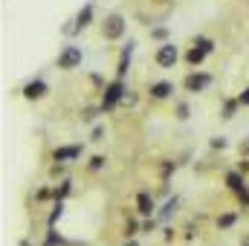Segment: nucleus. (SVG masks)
<instances>
[{
    "instance_id": "f257e3e1",
    "label": "nucleus",
    "mask_w": 249,
    "mask_h": 246,
    "mask_svg": "<svg viewBox=\"0 0 249 246\" xmlns=\"http://www.w3.org/2000/svg\"><path fill=\"white\" fill-rule=\"evenodd\" d=\"M124 96H127V90H124L122 78H116V81H110L107 87H105V96H102V110H113L119 102H124Z\"/></svg>"
},
{
    "instance_id": "f03ea898",
    "label": "nucleus",
    "mask_w": 249,
    "mask_h": 246,
    "mask_svg": "<svg viewBox=\"0 0 249 246\" xmlns=\"http://www.w3.org/2000/svg\"><path fill=\"white\" fill-rule=\"evenodd\" d=\"M102 35H105L107 41H119L124 35V18L122 15H107L105 23H102Z\"/></svg>"
},
{
    "instance_id": "7ed1b4c3",
    "label": "nucleus",
    "mask_w": 249,
    "mask_h": 246,
    "mask_svg": "<svg viewBox=\"0 0 249 246\" xmlns=\"http://www.w3.org/2000/svg\"><path fill=\"white\" fill-rule=\"evenodd\" d=\"M81 50L78 47H64L61 55H58V70H75V67H81Z\"/></svg>"
},
{
    "instance_id": "20e7f679",
    "label": "nucleus",
    "mask_w": 249,
    "mask_h": 246,
    "mask_svg": "<svg viewBox=\"0 0 249 246\" xmlns=\"http://www.w3.org/2000/svg\"><path fill=\"white\" fill-rule=\"evenodd\" d=\"M154 58H157L160 67H174L177 58H180V53H177V47H174V44H162V47L157 50V55H154Z\"/></svg>"
},
{
    "instance_id": "39448f33",
    "label": "nucleus",
    "mask_w": 249,
    "mask_h": 246,
    "mask_svg": "<svg viewBox=\"0 0 249 246\" xmlns=\"http://www.w3.org/2000/svg\"><path fill=\"white\" fill-rule=\"evenodd\" d=\"M186 90L188 93H200L203 87H209L212 84V75H206V72H191V75H186Z\"/></svg>"
},
{
    "instance_id": "423d86ee",
    "label": "nucleus",
    "mask_w": 249,
    "mask_h": 246,
    "mask_svg": "<svg viewBox=\"0 0 249 246\" xmlns=\"http://www.w3.org/2000/svg\"><path fill=\"white\" fill-rule=\"evenodd\" d=\"M81 157V145H67V148H55L53 159L55 162H70V159H78Z\"/></svg>"
},
{
    "instance_id": "0eeeda50",
    "label": "nucleus",
    "mask_w": 249,
    "mask_h": 246,
    "mask_svg": "<svg viewBox=\"0 0 249 246\" xmlns=\"http://www.w3.org/2000/svg\"><path fill=\"white\" fill-rule=\"evenodd\" d=\"M171 93H174V84H171V81H154V84H151V99H157V102L168 99Z\"/></svg>"
},
{
    "instance_id": "6e6552de",
    "label": "nucleus",
    "mask_w": 249,
    "mask_h": 246,
    "mask_svg": "<svg viewBox=\"0 0 249 246\" xmlns=\"http://www.w3.org/2000/svg\"><path fill=\"white\" fill-rule=\"evenodd\" d=\"M136 211L139 214H154V197L148 194V191H139V197H136Z\"/></svg>"
},
{
    "instance_id": "1a4fd4ad",
    "label": "nucleus",
    "mask_w": 249,
    "mask_h": 246,
    "mask_svg": "<svg viewBox=\"0 0 249 246\" xmlns=\"http://www.w3.org/2000/svg\"><path fill=\"white\" fill-rule=\"evenodd\" d=\"M226 185H229L232 191H238V197H241L244 191H249L247 183H244V174H241V171H229V174H226Z\"/></svg>"
},
{
    "instance_id": "9d476101",
    "label": "nucleus",
    "mask_w": 249,
    "mask_h": 246,
    "mask_svg": "<svg viewBox=\"0 0 249 246\" xmlns=\"http://www.w3.org/2000/svg\"><path fill=\"white\" fill-rule=\"evenodd\" d=\"M44 93H47V84H44L41 78H35V81H29V84L23 87V96H26V99H41Z\"/></svg>"
},
{
    "instance_id": "9b49d317",
    "label": "nucleus",
    "mask_w": 249,
    "mask_h": 246,
    "mask_svg": "<svg viewBox=\"0 0 249 246\" xmlns=\"http://www.w3.org/2000/svg\"><path fill=\"white\" fill-rule=\"evenodd\" d=\"M90 18H93V6H84V9L75 15V29H84V26L90 23Z\"/></svg>"
},
{
    "instance_id": "f8f14e48",
    "label": "nucleus",
    "mask_w": 249,
    "mask_h": 246,
    "mask_svg": "<svg viewBox=\"0 0 249 246\" xmlns=\"http://www.w3.org/2000/svg\"><path fill=\"white\" fill-rule=\"evenodd\" d=\"M177 206H180V200H177V197H171V200L162 206V211H160V220H168V217L177 211Z\"/></svg>"
},
{
    "instance_id": "ddd939ff",
    "label": "nucleus",
    "mask_w": 249,
    "mask_h": 246,
    "mask_svg": "<svg viewBox=\"0 0 249 246\" xmlns=\"http://www.w3.org/2000/svg\"><path fill=\"white\" fill-rule=\"evenodd\" d=\"M186 58H188V64H191V67H197V64H203V58H206V53H203L200 47H191Z\"/></svg>"
},
{
    "instance_id": "4468645a",
    "label": "nucleus",
    "mask_w": 249,
    "mask_h": 246,
    "mask_svg": "<svg viewBox=\"0 0 249 246\" xmlns=\"http://www.w3.org/2000/svg\"><path fill=\"white\" fill-rule=\"evenodd\" d=\"M99 113H105V110H102V107H84V110H81V119H84V122H93Z\"/></svg>"
},
{
    "instance_id": "2eb2a0df",
    "label": "nucleus",
    "mask_w": 249,
    "mask_h": 246,
    "mask_svg": "<svg viewBox=\"0 0 249 246\" xmlns=\"http://www.w3.org/2000/svg\"><path fill=\"white\" fill-rule=\"evenodd\" d=\"M217 226H220V229H229V226H235V214H232V211L220 214V217H217Z\"/></svg>"
},
{
    "instance_id": "dca6fc26",
    "label": "nucleus",
    "mask_w": 249,
    "mask_h": 246,
    "mask_svg": "<svg viewBox=\"0 0 249 246\" xmlns=\"http://www.w3.org/2000/svg\"><path fill=\"white\" fill-rule=\"evenodd\" d=\"M70 191H72V183H70V180H64V183H61V188H55V200L61 203V200L67 197V194H70Z\"/></svg>"
},
{
    "instance_id": "f3484780",
    "label": "nucleus",
    "mask_w": 249,
    "mask_h": 246,
    "mask_svg": "<svg viewBox=\"0 0 249 246\" xmlns=\"http://www.w3.org/2000/svg\"><path fill=\"white\" fill-rule=\"evenodd\" d=\"M61 214H64V206H61V203H55V209H53V214H50V229L58 223V217H61Z\"/></svg>"
},
{
    "instance_id": "a211bd4d",
    "label": "nucleus",
    "mask_w": 249,
    "mask_h": 246,
    "mask_svg": "<svg viewBox=\"0 0 249 246\" xmlns=\"http://www.w3.org/2000/svg\"><path fill=\"white\" fill-rule=\"evenodd\" d=\"M194 47H200V50H203V53H206V55H209V53H212V50H214V44H212V41H209V38H197V44H194Z\"/></svg>"
},
{
    "instance_id": "6ab92c4d",
    "label": "nucleus",
    "mask_w": 249,
    "mask_h": 246,
    "mask_svg": "<svg viewBox=\"0 0 249 246\" xmlns=\"http://www.w3.org/2000/svg\"><path fill=\"white\" fill-rule=\"evenodd\" d=\"M133 235H136V220H127V223H124V238L133 241Z\"/></svg>"
},
{
    "instance_id": "aec40b11",
    "label": "nucleus",
    "mask_w": 249,
    "mask_h": 246,
    "mask_svg": "<svg viewBox=\"0 0 249 246\" xmlns=\"http://www.w3.org/2000/svg\"><path fill=\"white\" fill-rule=\"evenodd\" d=\"M238 105H241V102H226V107H223V119H232V113H235Z\"/></svg>"
},
{
    "instance_id": "412c9836",
    "label": "nucleus",
    "mask_w": 249,
    "mask_h": 246,
    "mask_svg": "<svg viewBox=\"0 0 249 246\" xmlns=\"http://www.w3.org/2000/svg\"><path fill=\"white\" fill-rule=\"evenodd\" d=\"M99 168H105V157H93L90 159V171H99Z\"/></svg>"
},
{
    "instance_id": "4be33fe9",
    "label": "nucleus",
    "mask_w": 249,
    "mask_h": 246,
    "mask_svg": "<svg viewBox=\"0 0 249 246\" xmlns=\"http://www.w3.org/2000/svg\"><path fill=\"white\" fill-rule=\"evenodd\" d=\"M177 119H188V105H186V102H180V105H177Z\"/></svg>"
},
{
    "instance_id": "5701e85b",
    "label": "nucleus",
    "mask_w": 249,
    "mask_h": 246,
    "mask_svg": "<svg viewBox=\"0 0 249 246\" xmlns=\"http://www.w3.org/2000/svg\"><path fill=\"white\" fill-rule=\"evenodd\" d=\"M151 35H154L157 41H165V38H168V29H162V26H157V29H154Z\"/></svg>"
},
{
    "instance_id": "b1692460",
    "label": "nucleus",
    "mask_w": 249,
    "mask_h": 246,
    "mask_svg": "<svg viewBox=\"0 0 249 246\" xmlns=\"http://www.w3.org/2000/svg\"><path fill=\"white\" fill-rule=\"evenodd\" d=\"M212 148H214V151H223V148H226V139H223V136H214V139H212Z\"/></svg>"
},
{
    "instance_id": "393cba45",
    "label": "nucleus",
    "mask_w": 249,
    "mask_h": 246,
    "mask_svg": "<svg viewBox=\"0 0 249 246\" xmlns=\"http://www.w3.org/2000/svg\"><path fill=\"white\" fill-rule=\"evenodd\" d=\"M102 136H105V127L96 124V127H93V142H102Z\"/></svg>"
},
{
    "instance_id": "a878e982",
    "label": "nucleus",
    "mask_w": 249,
    "mask_h": 246,
    "mask_svg": "<svg viewBox=\"0 0 249 246\" xmlns=\"http://www.w3.org/2000/svg\"><path fill=\"white\" fill-rule=\"evenodd\" d=\"M58 244H61V238H58L55 232H50V238H47V244L44 246H58Z\"/></svg>"
},
{
    "instance_id": "bb28decb",
    "label": "nucleus",
    "mask_w": 249,
    "mask_h": 246,
    "mask_svg": "<svg viewBox=\"0 0 249 246\" xmlns=\"http://www.w3.org/2000/svg\"><path fill=\"white\" fill-rule=\"evenodd\" d=\"M171 171H174V162H165V165H162V177H168Z\"/></svg>"
},
{
    "instance_id": "cd10ccee",
    "label": "nucleus",
    "mask_w": 249,
    "mask_h": 246,
    "mask_svg": "<svg viewBox=\"0 0 249 246\" xmlns=\"http://www.w3.org/2000/svg\"><path fill=\"white\" fill-rule=\"evenodd\" d=\"M238 102H241V105H249V87L241 93V96H238Z\"/></svg>"
},
{
    "instance_id": "c85d7f7f",
    "label": "nucleus",
    "mask_w": 249,
    "mask_h": 246,
    "mask_svg": "<svg viewBox=\"0 0 249 246\" xmlns=\"http://www.w3.org/2000/svg\"><path fill=\"white\" fill-rule=\"evenodd\" d=\"M154 226H157V223H154V220H148V223L142 226V232H148V235H151V232H154Z\"/></svg>"
},
{
    "instance_id": "c756f323",
    "label": "nucleus",
    "mask_w": 249,
    "mask_h": 246,
    "mask_svg": "<svg viewBox=\"0 0 249 246\" xmlns=\"http://www.w3.org/2000/svg\"><path fill=\"white\" fill-rule=\"evenodd\" d=\"M241 203H244V206H249V191H244V194H241Z\"/></svg>"
},
{
    "instance_id": "7c9ffc66",
    "label": "nucleus",
    "mask_w": 249,
    "mask_h": 246,
    "mask_svg": "<svg viewBox=\"0 0 249 246\" xmlns=\"http://www.w3.org/2000/svg\"><path fill=\"white\" fill-rule=\"evenodd\" d=\"M241 168H244V171H249V157L244 159V162H241Z\"/></svg>"
},
{
    "instance_id": "2f4dec72",
    "label": "nucleus",
    "mask_w": 249,
    "mask_h": 246,
    "mask_svg": "<svg viewBox=\"0 0 249 246\" xmlns=\"http://www.w3.org/2000/svg\"><path fill=\"white\" fill-rule=\"evenodd\" d=\"M122 246H139V244H136V241H127V244H122Z\"/></svg>"
},
{
    "instance_id": "473e14b6",
    "label": "nucleus",
    "mask_w": 249,
    "mask_h": 246,
    "mask_svg": "<svg viewBox=\"0 0 249 246\" xmlns=\"http://www.w3.org/2000/svg\"><path fill=\"white\" fill-rule=\"evenodd\" d=\"M244 246H249V235H247V238H244Z\"/></svg>"
}]
</instances>
